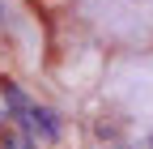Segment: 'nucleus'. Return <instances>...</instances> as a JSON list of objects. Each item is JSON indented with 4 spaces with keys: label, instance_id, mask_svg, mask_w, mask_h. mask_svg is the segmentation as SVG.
<instances>
[{
    "label": "nucleus",
    "instance_id": "f257e3e1",
    "mask_svg": "<svg viewBox=\"0 0 153 149\" xmlns=\"http://www.w3.org/2000/svg\"><path fill=\"white\" fill-rule=\"evenodd\" d=\"M0 94H4V111L26 128L30 136H43V141H60V119H55V111L51 107H38L30 94L17 81H4L0 85Z\"/></svg>",
    "mask_w": 153,
    "mask_h": 149
},
{
    "label": "nucleus",
    "instance_id": "f03ea898",
    "mask_svg": "<svg viewBox=\"0 0 153 149\" xmlns=\"http://www.w3.org/2000/svg\"><path fill=\"white\" fill-rule=\"evenodd\" d=\"M4 149H34L26 136H17V132H4Z\"/></svg>",
    "mask_w": 153,
    "mask_h": 149
}]
</instances>
